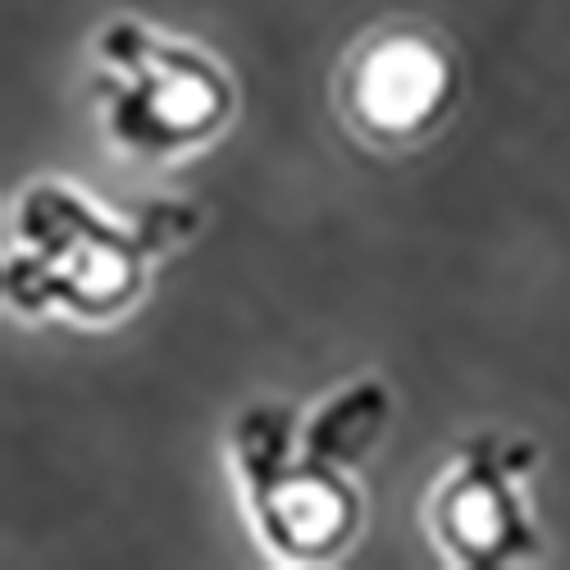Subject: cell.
Masks as SVG:
<instances>
[{
  "instance_id": "obj_2",
  "label": "cell",
  "mask_w": 570,
  "mask_h": 570,
  "mask_svg": "<svg viewBox=\"0 0 570 570\" xmlns=\"http://www.w3.org/2000/svg\"><path fill=\"white\" fill-rule=\"evenodd\" d=\"M507 525H511V507H507V498L498 489L493 493L489 489L465 493L461 507H456V530H461V539L470 548H498Z\"/></svg>"
},
{
  "instance_id": "obj_1",
  "label": "cell",
  "mask_w": 570,
  "mask_h": 570,
  "mask_svg": "<svg viewBox=\"0 0 570 570\" xmlns=\"http://www.w3.org/2000/svg\"><path fill=\"white\" fill-rule=\"evenodd\" d=\"M448 87V69L443 60L420 41H393L384 46L361 73V106L370 119L389 124V128H406L420 124Z\"/></svg>"
}]
</instances>
